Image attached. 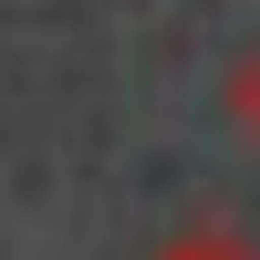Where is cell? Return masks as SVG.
<instances>
[{
  "label": "cell",
  "mask_w": 260,
  "mask_h": 260,
  "mask_svg": "<svg viewBox=\"0 0 260 260\" xmlns=\"http://www.w3.org/2000/svg\"><path fill=\"white\" fill-rule=\"evenodd\" d=\"M156 260H260L240 229H219V219H198V229H177V240H167Z\"/></svg>",
  "instance_id": "1"
},
{
  "label": "cell",
  "mask_w": 260,
  "mask_h": 260,
  "mask_svg": "<svg viewBox=\"0 0 260 260\" xmlns=\"http://www.w3.org/2000/svg\"><path fill=\"white\" fill-rule=\"evenodd\" d=\"M229 125H240V136L260 146V42H250L240 62H229Z\"/></svg>",
  "instance_id": "2"
}]
</instances>
